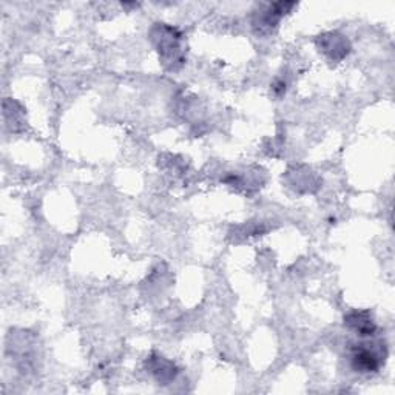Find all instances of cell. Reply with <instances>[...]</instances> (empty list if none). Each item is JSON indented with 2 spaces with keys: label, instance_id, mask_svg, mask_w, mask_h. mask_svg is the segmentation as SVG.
<instances>
[{
  "label": "cell",
  "instance_id": "7a4b0ae2",
  "mask_svg": "<svg viewBox=\"0 0 395 395\" xmlns=\"http://www.w3.org/2000/svg\"><path fill=\"white\" fill-rule=\"evenodd\" d=\"M346 325H348L349 327H352L353 330H357V332L361 337L372 335L374 330H375L374 321L369 318V315H368L366 312H360V313L353 312V313H351V315H348V318H346Z\"/></svg>",
  "mask_w": 395,
  "mask_h": 395
},
{
  "label": "cell",
  "instance_id": "6da1fadb",
  "mask_svg": "<svg viewBox=\"0 0 395 395\" xmlns=\"http://www.w3.org/2000/svg\"><path fill=\"white\" fill-rule=\"evenodd\" d=\"M386 352L368 348V344H357L352 351V366L357 372H377L384 363Z\"/></svg>",
  "mask_w": 395,
  "mask_h": 395
}]
</instances>
